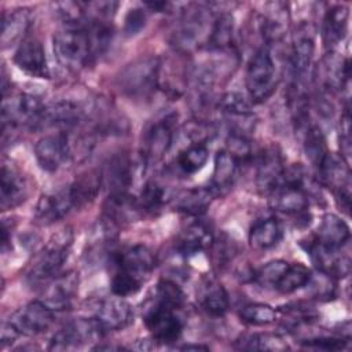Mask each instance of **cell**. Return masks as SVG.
Instances as JSON below:
<instances>
[{
  "mask_svg": "<svg viewBox=\"0 0 352 352\" xmlns=\"http://www.w3.org/2000/svg\"><path fill=\"white\" fill-rule=\"evenodd\" d=\"M161 63L155 56L139 58L126 65L116 78L120 94L129 99H147L160 85Z\"/></svg>",
  "mask_w": 352,
  "mask_h": 352,
  "instance_id": "obj_3",
  "label": "cell"
},
{
  "mask_svg": "<svg viewBox=\"0 0 352 352\" xmlns=\"http://www.w3.org/2000/svg\"><path fill=\"white\" fill-rule=\"evenodd\" d=\"M340 147H341V157L349 164L351 155V116L349 107L346 106L340 122Z\"/></svg>",
  "mask_w": 352,
  "mask_h": 352,
  "instance_id": "obj_46",
  "label": "cell"
},
{
  "mask_svg": "<svg viewBox=\"0 0 352 352\" xmlns=\"http://www.w3.org/2000/svg\"><path fill=\"white\" fill-rule=\"evenodd\" d=\"M209 158V150L205 143H190L176 157L177 169L183 175H194L201 170Z\"/></svg>",
  "mask_w": 352,
  "mask_h": 352,
  "instance_id": "obj_37",
  "label": "cell"
},
{
  "mask_svg": "<svg viewBox=\"0 0 352 352\" xmlns=\"http://www.w3.org/2000/svg\"><path fill=\"white\" fill-rule=\"evenodd\" d=\"M316 169L320 180L336 192L338 201L341 199L340 206L348 212L351 202L349 164L342 157L329 151Z\"/></svg>",
  "mask_w": 352,
  "mask_h": 352,
  "instance_id": "obj_14",
  "label": "cell"
},
{
  "mask_svg": "<svg viewBox=\"0 0 352 352\" xmlns=\"http://www.w3.org/2000/svg\"><path fill=\"white\" fill-rule=\"evenodd\" d=\"M103 184V173L102 170H88L81 175L77 180H74L69 188L74 201L76 208H82L84 205L94 201Z\"/></svg>",
  "mask_w": 352,
  "mask_h": 352,
  "instance_id": "obj_34",
  "label": "cell"
},
{
  "mask_svg": "<svg viewBox=\"0 0 352 352\" xmlns=\"http://www.w3.org/2000/svg\"><path fill=\"white\" fill-rule=\"evenodd\" d=\"M349 238L348 224L334 213H327L322 217L314 235V241L331 249H342Z\"/></svg>",
  "mask_w": 352,
  "mask_h": 352,
  "instance_id": "obj_27",
  "label": "cell"
},
{
  "mask_svg": "<svg viewBox=\"0 0 352 352\" xmlns=\"http://www.w3.org/2000/svg\"><path fill=\"white\" fill-rule=\"evenodd\" d=\"M84 107L73 100L63 99L44 104L34 129L45 128H72L84 117Z\"/></svg>",
  "mask_w": 352,
  "mask_h": 352,
  "instance_id": "obj_20",
  "label": "cell"
},
{
  "mask_svg": "<svg viewBox=\"0 0 352 352\" xmlns=\"http://www.w3.org/2000/svg\"><path fill=\"white\" fill-rule=\"evenodd\" d=\"M307 252L319 272L331 278H344L349 274L351 261L348 256L341 254V249H331L312 239L308 242Z\"/></svg>",
  "mask_w": 352,
  "mask_h": 352,
  "instance_id": "obj_24",
  "label": "cell"
},
{
  "mask_svg": "<svg viewBox=\"0 0 352 352\" xmlns=\"http://www.w3.org/2000/svg\"><path fill=\"white\" fill-rule=\"evenodd\" d=\"M234 43V16L220 12L214 16L206 47L212 51H226Z\"/></svg>",
  "mask_w": 352,
  "mask_h": 352,
  "instance_id": "obj_35",
  "label": "cell"
},
{
  "mask_svg": "<svg viewBox=\"0 0 352 352\" xmlns=\"http://www.w3.org/2000/svg\"><path fill=\"white\" fill-rule=\"evenodd\" d=\"M28 197V183L12 165L3 164L0 184V206L3 210L21 205Z\"/></svg>",
  "mask_w": 352,
  "mask_h": 352,
  "instance_id": "obj_26",
  "label": "cell"
},
{
  "mask_svg": "<svg viewBox=\"0 0 352 352\" xmlns=\"http://www.w3.org/2000/svg\"><path fill=\"white\" fill-rule=\"evenodd\" d=\"M169 201L168 190L155 180H148L138 198L143 214H155Z\"/></svg>",
  "mask_w": 352,
  "mask_h": 352,
  "instance_id": "obj_38",
  "label": "cell"
},
{
  "mask_svg": "<svg viewBox=\"0 0 352 352\" xmlns=\"http://www.w3.org/2000/svg\"><path fill=\"white\" fill-rule=\"evenodd\" d=\"M110 263L114 274L124 275L143 285L155 267V256L147 246L133 245L113 252Z\"/></svg>",
  "mask_w": 352,
  "mask_h": 352,
  "instance_id": "obj_6",
  "label": "cell"
},
{
  "mask_svg": "<svg viewBox=\"0 0 352 352\" xmlns=\"http://www.w3.org/2000/svg\"><path fill=\"white\" fill-rule=\"evenodd\" d=\"M304 150L311 161V164L318 168L329 153L326 146V139L322 129L318 125H307L304 131Z\"/></svg>",
  "mask_w": 352,
  "mask_h": 352,
  "instance_id": "obj_40",
  "label": "cell"
},
{
  "mask_svg": "<svg viewBox=\"0 0 352 352\" xmlns=\"http://www.w3.org/2000/svg\"><path fill=\"white\" fill-rule=\"evenodd\" d=\"M175 138V116H165L154 121L144 133L140 157L148 166L160 161L170 148Z\"/></svg>",
  "mask_w": 352,
  "mask_h": 352,
  "instance_id": "obj_16",
  "label": "cell"
},
{
  "mask_svg": "<svg viewBox=\"0 0 352 352\" xmlns=\"http://www.w3.org/2000/svg\"><path fill=\"white\" fill-rule=\"evenodd\" d=\"M32 23V15L28 8H16L8 14H3L1 19V44L4 48L23 41L26 32Z\"/></svg>",
  "mask_w": 352,
  "mask_h": 352,
  "instance_id": "obj_31",
  "label": "cell"
},
{
  "mask_svg": "<svg viewBox=\"0 0 352 352\" xmlns=\"http://www.w3.org/2000/svg\"><path fill=\"white\" fill-rule=\"evenodd\" d=\"M54 54L67 70H80L95 56L85 25H63L52 38Z\"/></svg>",
  "mask_w": 352,
  "mask_h": 352,
  "instance_id": "obj_2",
  "label": "cell"
},
{
  "mask_svg": "<svg viewBox=\"0 0 352 352\" xmlns=\"http://www.w3.org/2000/svg\"><path fill=\"white\" fill-rule=\"evenodd\" d=\"M104 331L94 318H77L63 324L51 338L50 349H76L89 342L98 341Z\"/></svg>",
  "mask_w": 352,
  "mask_h": 352,
  "instance_id": "obj_10",
  "label": "cell"
},
{
  "mask_svg": "<svg viewBox=\"0 0 352 352\" xmlns=\"http://www.w3.org/2000/svg\"><path fill=\"white\" fill-rule=\"evenodd\" d=\"M15 65L26 74L37 78H50V67L43 44L34 37L19 43L14 54Z\"/></svg>",
  "mask_w": 352,
  "mask_h": 352,
  "instance_id": "obj_22",
  "label": "cell"
},
{
  "mask_svg": "<svg viewBox=\"0 0 352 352\" xmlns=\"http://www.w3.org/2000/svg\"><path fill=\"white\" fill-rule=\"evenodd\" d=\"M44 104L40 98L26 92L11 94L3 96L1 104V121L3 131L7 128L30 126L34 128Z\"/></svg>",
  "mask_w": 352,
  "mask_h": 352,
  "instance_id": "obj_7",
  "label": "cell"
},
{
  "mask_svg": "<svg viewBox=\"0 0 352 352\" xmlns=\"http://www.w3.org/2000/svg\"><path fill=\"white\" fill-rule=\"evenodd\" d=\"M72 245L73 232L70 228H62L54 234L33 258L26 272L25 280L30 286H43L55 275H58L69 257Z\"/></svg>",
  "mask_w": 352,
  "mask_h": 352,
  "instance_id": "obj_1",
  "label": "cell"
},
{
  "mask_svg": "<svg viewBox=\"0 0 352 352\" xmlns=\"http://www.w3.org/2000/svg\"><path fill=\"white\" fill-rule=\"evenodd\" d=\"M278 69L268 45H261L250 58L246 67V89L253 103L265 102L276 89Z\"/></svg>",
  "mask_w": 352,
  "mask_h": 352,
  "instance_id": "obj_4",
  "label": "cell"
},
{
  "mask_svg": "<svg viewBox=\"0 0 352 352\" xmlns=\"http://www.w3.org/2000/svg\"><path fill=\"white\" fill-rule=\"evenodd\" d=\"M286 165L283 155L276 146L265 147L256 161V183L261 192L270 194L280 184Z\"/></svg>",
  "mask_w": 352,
  "mask_h": 352,
  "instance_id": "obj_21",
  "label": "cell"
},
{
  "mask_svg": "<svg viewBox=\"0 0 352 352\" xmlns=\"http://www.w3.org/2000/svg\"><path fill=\"white\" fill-rule=\"evenodd\" d=\"M34 157L43 170L56 172L74 158L72 136L66 132H59L41 138L34 146Z\"/></svg>",
  "mask_w": 352,
  "mask_h": 352,
  "instance_id": "obj_13",
  "label": "cell"
},
{
  "mask_svg": "<svg viewBox=\"0 0 352 352\" xmlns=\"http://www.w3.org/2000/svg\"><path fill=\"white\" fill-rule=\"evenodd\" d=\"M213 198L214 194L210 187H194L182 191L173 198V202L176 210L191 216H199L208 209Z\"/></svg>",
  "mask_w": 352,
  "mask_h": 352,
  "instance_id": "obj_33",
  "label": "cell"
},
{
  "mask_svg": "<svg viewBox=\"0 0 352 352\" xmlns=\"http://www.w3.org/2000/svg\"><path fill=\"white\" fill-rule=\"evenodd\" d=\"M153 301L180 311L184 305L186 297L183 290L170 279H161L154 290Z\"/></svg>",
  "mask_w": 352,
  "mask_h": 352,
  "instance_id": "obj_42",
  "label": "cell"
},
{
  "mask_svg": "<svg viewBox=\"0 0 352 352\" xmlns=\"http://www.w3.org/2000/svg\"><path fill=\"white\" fill-rule=\"evenodd\" d=\"M74 206L69 186L41 195L34 209V219L41 226H50L63 219Z\"/></svg>",
  "mask_w": 352,
  "mask_h": 352,
  "instance_id": "obj_23",
  "label": "cell"
},
{
  "mask_svg": "<svg viewBox=\"0 0 352 352\" xmlns=\"http://www.w3.org/2000/svg\"><path fill=\"white\" fill-rule=\"evenodd\" d=\"M213 21L214 18L210 8L206 6L187 4V8L182 10L179 23L173 33L177 48L188 51L201 47L202 44L206 45Z\"/></svg>",
  "mask_w": 352,
  "mask_h": 352,
  "instance_id": "obj_5",
  "label": "cell"
},
{
  "mask_svg": "<svg viewBox=\"0 0 352 352\" xmlns=\"http://www.w3.org/2000/svg\"><path fill=\"white\" fill-rule=\"evenodd\" d=\"M348 340L340 337H318L305 340L302 345L309 349H322V351H341L346 346Z\"/></svg>",
  "mask_w": 352,
  "mask_h": 352,
  "instance_id": "obj_44",
  "label": "cell"
},
{
  "mask_svg": "<svg viewBox=\"0 0 352 352\" xmlns=\"http://www.w3.org/2000/svg\"><path fill=\"white\" fill-rule=\"evenodd\" d=\"M147 165L143 158L138 161L131 158L126 153H118L113 155L106 165L103 173V184L107 186L109 195L129 194V188L135 182V176L139 170H144Z\"/></svg>",
  "mask_w": 352,
  "mask_h": 352,
  "instance_id": "obj_11",
  "label": "cell"
},
{
  "mask_svg": "<svg viewBox=\"0 0 352 352\" xmlns=\"http://www.w3.org/2000/svg\"><path fill=\"white\" fill-rule=\"evenodd\" d=\"M80 278L76 271H67L55 275L43 285L40 300L52 311L69 309L78 293Z\"/></svg>",
  "mask_w": 352,
  "mask_h": 352,
  "instance_id": "obj_17",
  "label": "cell"
},
{
  "mask_svg": "<svg viewBox=\"0 0 352 352\" xmlns=\"http://www.w3.org/2000/svg\"><path fill=\"white\" fill-rule=\"evenodd\" d=\"M283 235L278 219L267 217L257 220L249 231V243L256 250H267L276 246Z\"/></svg>",
  "mask_w": 352,
  "mask_h": 352,
  "instance_id": "obj_32",
  "label": "cell"
},
{
  "mask_svg": "<svg viewBox=\"0 0 352 352\" xmlns=\"http://www.w3.org/2000/svg\"><path fill=\"white\" fill-rule=\"evenodd\" d=\"M104 333L118 331L129 326L133 320L132 305L124 297L113 296L100 298L94 307L92 316Z\"/></svg>",
  "mask_w": 352,
  "mask_h": 352,
  "instance_id": "obj_18",
  "label": "cell"
},
{
  "mask_svg": "<svg viewBox=\"0 0 352 352\" xmlns=\"http://www.w3.org/2000/svg\"><path fill=\"white\" fill-rule=\"evenodd\" d=\"M198 302L210 316H223L228 309V294L224 286L214 278H204L198 289Z\"/></svg>",
  "mask_w": 352,
  "mask_h": 352,
  "instance_id": "obj_28",
  "label": "cell"
},
{
  "mask_svg": "<svg viewBox=\"0 0 352 352\" xmlns=\"http://www.w3.org/2000/svg\"><path fill=\"white\" fill-rule=\"evenodd\" d=\"M307 180L296 176H285L270 195V206L285 214L301 216L305 214L309 206V192Z\"/></svg>",
  "mask_w": 352,
  "mask_h": 352,
  "instance_id": "obj_8",
  "label": "cell"
},
{
  "mask_svg": "<svg viewBox=\"0 0 352 352\" xmlns=\"http://www.w3.org/2000/svg\"><path fill=\"white\" fill-rule=\"evenodd\" d=\"M147 21V12L144 8L142 7H135L131 8L129 12L125 16V23H124V32L128 36H133L136 33H139Z\"/></svg>",
  "mask_w": 352,
  "mask_h": 352,
  "instance_id": "obj_45",
  "label": "cell"
},
{
  "mask_svg": "<svg viewBox=\"0 0 352 352\" xmlns=\"http://www.w3.org/2000/svg\"><path fill=\"white\" fill-rule=\"evenodd\" d=\"M177 309L151 301L144 309L143 322L151 337L158 344H170L179 340L183 331V322Z\"/></svg>",
  "mask_w": 352,
  "mask_h": 352,
  "instance_id": "obj_9",
  "label": "cell"
},
{
  "mask_svg": "<svg viewBox=\"0 0 352 352\" xmlns=\"http://www.w3.org/2000/svg\"><path fill=\"white\" fill-rule=\"evenodd\" d=\"M241 161L227 148L219 150L214 157V166L210 180V190L214 197L227 192L235 183Z\"/></svg>",
  "mask_w": 352,
  "mask_h": 352,
  "instance_id": "obj_25",
  "label": "cell"
},
{
  "mask_svg": "<svg viewBox=\"0 0 352 352\" xmlns=\"http://www.w3.org/2000/svg\"><path fill=\"white\" fill-rule=\"evenodd\" d=\"M239 319L250 326H264L276 320L278 312L271 305L261 302L245 304L238 311Z\"/></svg>",
  "mask_w": 352,
  "mask_h": 352,
  "instance_id": "obj_41",
  "label": "cell"
},
{
  "mask_svg": "<svg viewBox=\"0 0 352 352\" xmlns=\"http://www.w3.org/2000/svg\"><path fill=\"white\" fill-rule=\"evenodd\" d=\"M235 348L241 351H285L287 342L275 333H254L242 336L235 341Z\"/></svg>",
  "mask_w": 352,
  "mask_h": 352,
  "instance_id": "obj_36",
  "label": "cell"
},
{
  "mask_svg": "<svg viewBox=\"0 0 352 352\" xmlns=\"http://www.w3.org/2000/svg\"><path fill=\"white\" fill-rule=\"evenodd\" d=\"M213 243L210 230L202 223L190 224L176 241V252L183 257H190L209 249Z\"/></svg>",
  "mask_w": 352,
  "mask_h": 352,
  "instance_id": "obj_30",
  "label": "cell"
},
{
  "mask_svg": "<svg viewBox=\"0 0 352 352\" xmlns=\"http://www.w3.org/2000/svg\"><path fill=\"white\" fill-rule=\"evenodd\" d=\"M312 278V272L308 267L296 263L289 264L285 270L283 275L280 276L279 282L275 286V290L282 294H290L294 293L302 287H305Z\"/></svg>",
  "mask_w": 352,
  "mask_h": 352,
  "instance_id": "obj_39",
  "label": "cell"
},
{
  "mask_svg": "<svg viewBox=\"0 0 352 352\" xmlns=\"http://www.w3.org/2000/svg\"><path fill=\"white\" fill-rule=\"evenodd\" d=\"M348 19L349 11L342 4L333 6L324 12L322 22V40L327 50L331 51L344 40L348 29Z\"/></svg>",
  "mask_w": 352,
  "mask_h": 352,
  "instance_id": "obj_29",
  "label": "cell"
},
{
  "mask_svg": "<svg viewBox=\"0 0 352 352\" xmlns=\"http://www.w3.org/2000/svg\"><path fill=\"white\" fill-rule=\"evenodd\" d=\"M287 265H289V263H286L283 260L268 261V263H265L264 265H261L260 268H257L253 272L252 279L257 285H260L261 287L274 289L275 290V286L279 282V279L283 275V272L287 268Z\"/></svg>",
  "mask_w": 352,
  "mask_h": 352,
  "instance_id": "obj_43",
  "label": "cell"
},
{
  "mask_svg": "<svg viewBox=\"0 0 352 352\" xmlns=\"http://www.w3.org/2000/svg\"><path fill=\"white\" fill-rule=\"evenodd\" d=\"M182 349H208V346H204V345H186Z\"/></svg>",
  "mask_w": 352,
  "mask_h": 352,
  "instance_id": "obj_48",
  "label": "cell"
},
{
  "mask_svg": "<svg viewBox=\"0 0 352 352\" xmlns=\"http://www.w3.org/2000/svg\"><path fill=\"white\" fill-rule=\"evenodd\" d=\"M55 319V311L47 307L41 300L30 301L18 308L8 318V323L19 336L33 337L45 333Z\"/></svg>",
  "mask_w": 352,
  "mask_h": 352,
  "instance_id": "obj_12",
  "label": "cell"
},
{
  "mask_svg": "<svg viewBox=\"0 0 352 352\" xmlns=\"http://www.w3.org/2000/svg\"><path fill=\"white\" fill-rule=\"evenodd\" d=\"M315 52V38L309 23H300L292 38L289 54V69L292 81H304Z\"/></svg>",
  "mask_w": 352,
  "mask_h": 352,
  "instance_id": "obj_15",
  "label": "cell"
},
{
  "mask_svg": "<svg viewBox=\"0 0 352 352\" xmlns=\"http://www.w3.org/2000/svg\"><path fill=\"white\" fill-rule=\"evenodd\" d=\"M219 106L228 124L230 133L248 136L254 122V113L248 99L238 92H227L221 96Z\"/></svg>",
  "mask_w": 352,
  "mask_h": 352,
  "instance_id": "obj_19",
  "label": "cell"
},
{
  "mask_svg": "<svg viewBox=\"0 0 352 352\" xmlns=\"http://www.w3.org/2000/svg\"><path fill=\"white\" fill-rule=\"evenodd\" d=\"M18 331L8 323L4 322L3 323V329H1V346H6L7 344H12L14 340L18 337Z\"/></svg>",
  "mask_w": 352,
  "mask_h": 352,
  "instance_id": "obj_47",
  "label": "cell"
}]
</instances>
